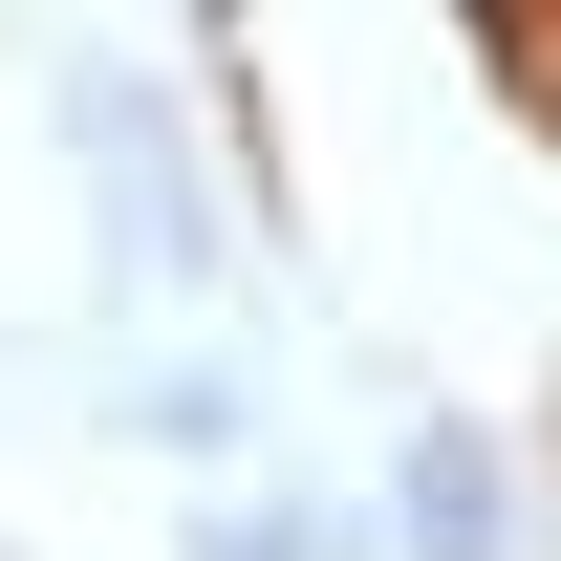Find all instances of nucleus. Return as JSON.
Returning <instances> with one entry per match:
<instances>
[{
	"mask_svg": "<svg viewBox=\"0 0 561 561\" xmlns=\"http://www.w3.org/2000/svg\"><path fill=\"white\" fill-rule=\"evenodd\" d=\"M216 561H324V518H238V540H216Z\"/></svg>",
	"mask_w": 561,
	"mask_h": 561,
	"instance_id": "nucleus-4",
	"label": "nucleus"
},
{
	"mask_svg": "<svg viewBox=\"0 0 561 561\" xmlns=\"http://www.w3.org/2000/svg\"><path fill=\"white\" fill-rule=\"evenodd\" d=\"M66 151H87V216H108V280L130 302H195L238 238H216V173L173 151V108H151L130 66H66Z\"/></svg>",
	"mask_w": 561,
	"mask_h": 561,
	"instance_id": "nucleus-1",
	"label": "nucleus"
},
{
	"mask_svg": "<svg viewBox=\"0 0 561 561\" xmlns=\"http://www.w3.org/2000/svg\"><path fill=\"white\" fill-rule=\"evenodd\" d=\"M130 432H151V454H238V367H151Z\"/></svg>",
	"mask_w": 561,
	"mask_h": 561,
	"instance_id": "nucleus-3",
	"label": "nucleus"
},
{
	"mask_svg": "<svg viewBox=\"0 0 561 561\" xmlns=\"http://www.w3.org/2000/svg\"><path fill=\"white\" fill-rule=\"evenodd\" d=\"M389 518H411V561H496V432H411Z\"/></svg>",
	"mask_w": 561,
	"mask_h": 561,
	"instance_id": "nucleus-2",
	"label": "nucleus"
}]
</instances>
